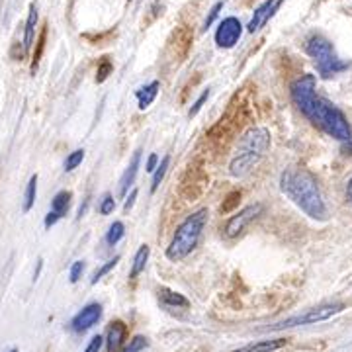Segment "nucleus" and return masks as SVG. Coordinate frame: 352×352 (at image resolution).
<instances>
[{"label": "nucleus", "instance_id": "nucleus-23", "mask_svg": "<svg viewBox=\"0 0 352 352\" xmlns=\"http://www.w3.org/2000/svg\"><path fill=\"white\" fill-rule=\"evenodd\" d=\"M241 201V190H233V192H229L227 194V198L223 200V204L219 206V212L221 214H229V212H233L237 206H239Z\"/></svg>", "mask_w": 352, "mask_h": 352}, {"label": "nucleus", "instance_id": "nucleus-4", "mask_svg": "<svg viewBox=\"0 0 352 352\" xmlns=\"http://www.w3.org/2000/svg\"><path fill=\"white\" fill-rule=\"evenodd\" d=\"M208 215H210L208 210H198L178 226L170 245L166 247V258L168 261L178 263V261L186 258L190 252L198 247L201 233H204L206 223H208Z\"/></svg>", "mask_w": 352, "mask_h": 352}, {"label": "nucleus", "instance_id": "nucleus-8", "mask_svg": "<svg viewBox=\"0 0 352 352\" xmlns=\"http://www.w3.org/2000/svg\"><path fill=\"white\" fill-rule=\"evenodd\" d=\"M241 36H243V24L239 22V18L229 16V18H223V22L215 32V43L221 50H231L239 43Z\"/></svg>", "mask_w": 352, "mask_h": 352}, {"label": "nucleus", "instance_id": "nucleus-3", "mask_svg": "<svg viewBox=\"0 0 352 352\" xmlns=\"http://www.w3.org/2000/svg\"><path fill=\"white\" fill-rule=\"evenodd\" d=\"M270 149V133L266 127H251L239 141L235 159L229 164V173L235 178H243L261 163L266 151Z\"/></svg>", "mask_w": 352, "mask_h": 352}, {"label": "nucleus", "instance_id": "nucleus-12", "mask_svg": "<svg viewBox=\"0 0 352 352\" xmlns=\"http://www.w3.org/2000/svg\"><path fill=\"white\" fill-rule=\"evenodd\" d=\"M139 163H141V151L133 153V157H131V161L127 164V168L124 170V175L120 178V198H126L129 188L133 186V182H135V176H138L139 170Z\"/></svg>", "mask_w": 352, "mask_h": 352}, {"label": "nucleus", "instance_id": "nucleus-22", "mask_svg": "<svg viewBox=\"0 0 352 352\" xmlns=\"http://www.w3.org/2000/svg\"><path fill=\"white\" fill-rule=\"evenodd\" d=\"M168 164H170V157H163V161H161V163H159V166L155 168V173H153L151 192H157V190H159L161 182H163L164 175H166V168H168Z\"/></svg>", "mask_w": 352, "mask_h": 352}, {"label": "nucleus", "instance_id": "nucleus-18", "mask_svg": "<svg viewBox=\"0 0 352 352\" xmlns=\"http://www.w3.org/2000/svg\"><path fill=\"white\" fill-rule=\"evenodd\" d=\"M147 261H149V247L147 245H141L139 251L135 252V256H133V263H131V270H129V278L131 280H135L145 270Z\"/></svg>", "mask_w": 352, "mask_h": 352}, {"label": "nucleus", "instance_id": "nucleus-13", "mask_svg": "<svg viewBox=\"0 0 352 352\" xmlns=\"http://www.w3.org/2000/svg\"><path fill=\"white\" fill-rule=\"evenodd\" d=\"M38 4L32 2L30 4V12H28V20H25V30H24V55L28 51L32 50L34 45V39H36V28H38Z\"/></svg>", "mask_w": 352, "mask_h": 352}, {"label": "nucleus", "instance_id": "nucleus-29", "mask_svg": "<svg viewBox=\"0 0 352 352\" xmlns=\"http://www.w3.org/2000/svg\"><path fill=\"white\" fill-rule=\"evenodd\" d=\"M221 10H223V2H221V0H219V2H215L214 6H212V10H210V14H208V18H206V20H204V28H201V30H204V32H206V30H208V28H210V25L214 24V22H215V18H217V16H219V12H221Z\"/></svg>", "mask_w": 352, "mask_h": 352}, {"label": "nucleus", "instance_id": "nucleus-10", "mask_svg": "<svg viewBox=\"0 0 352 352\" xmlns=\"http://www.w3.org/2000/svg\"><path fill=\"white\" fill-rule=\"evenodd\" d=\"M71 198H73V194L69 192V190H61V192H57L55 194V198L51 200V210L50 214L45 215V221H43V226L53 227L63 215H67L69 212V208H71Z\"/></svg>", "mask_w": 352, "mask_h": 352}, {"label": "nucleus", "instance_id": "nucleus-11", "mask_svg": "<svg viewBox=\"0 0 352 352\" xmlns=\"http://www.w3.org/2000/svg\"><path fill=\"white\" fill-rule=\"evenodd\" d=\"M282 2L284 0H264L263 4L254 10V14H252L251 22H249V25H247V32L249 34H254V32H258L263 25H266V22L276 14V10L282 6Z\"/></svg>", "mask_w": 352, "mask_h": 352}, {"label": "nucleus", "instance_id": "nucleus-5", "mask_svg": "<svg viewBox=\"0 0 352 352\" xmlns=\"http://www.w3.org/2000/svg\"><path fill=\"white\" fill-rule=\"evenodd\" d=\"M305 51L315 61L317 71H319V75L323 76V78H331V76L339 75V73L349 69V63L340 61L335 50H333V43L325 36H321V34H314V36L307 38Z\"/></svg>", "mask_w": 352, "mask_h": 352}, {"label": "nucleus", "instance_id": "nucleus-36", "mask_svg": "<svg viewBox=\"0 0 352 352\" xmlns=\"http://www.w3.org/2000/svg\"><path fill=\"white\" fill-rule=\"evenodd\" d=\"M346 198H349V201L352 204V178L349 180V184H346Z\"/></svg>", "mask_w": 352, "mask_h": 352}, {"label": "nucleus", "instance_id": "nucleus-26", "mask_svg": "<svg viewBox=\"0 0 352 352\" xmlns=\"http://www.w3.org/2000/svg\"><path fill=\"white\" fill-rule=\"evenodd\" d=\"M85 161V149H76V151L69 153V157H67V161H65V170L67 173H71V170H75L78 164Z\"/></svg>", "mask_w": 352, "mask_h": 352}, {"label": "nucleus", "instance_id": "nucleus-31", "mask_svg": "<svg viewBox=\"0 0 352 352\" xmlns=\"http://www.w3.org/2000/svg\"><path fill=\"white\" fill-rule=\"evenodd\" d=\"M208 98H210V88H208V90H204V92H201L200 98H198V100L192 104V108H190V112H188L190 118H194L196 113L200 112L201 108H204V104L208 102Z\"/></svg>", "mask_w": 352, "mask_h": 352}, {"label": "nucleus", "instance_id": "nucleus-35", "mask_svg": "<svg viewBox=\"0 0 352 352\" xmlns=\"http://www.w3.org/2000/svg\"><path fill=\"white\" fill-rule=\"evenodd\" d=\"M41 268H43V261L39 258V261H38V268H36V272H34V282H36V280H38V278H39V274H41Z\"/></svg>", "mask_w": 352, "mask_h": 352}, {"label": "nucleus", "instance_id": "nucleus-27", "mask_svg": "<svg viewBox=\"0 0 352 352\" xmlns=\"http://www.w3.org/2000/svg\"><path fill=\"white\" fill-rule=\"evenodd\" d=\"M116 210V200H113L112 194H104L102 196L100 204H98V212L102 215H110Z\"/></svg>", "mask_w": 352, "mask_h": 352}, {"label": "nucleus", "instance_id": "nucleus-25", "mask_svg": "<svg viewBox=\"0 0 352 352\" xmlns=\"http://www.w3.org/2000/svg\"><path fill=\"white\" fill-rule=\"evenodd\" d=\"M45 38H47V25H43V28H41V34H39V38H38V50L34 51L32 71H36V67H38L39 59H41V55H43V50H45Z\"/></svg>", "mask_w": 352, "mask_h": 352}, {"label": "nucleus", "instance_id": "nucleus-9", "mask_svg": "<svg viewBox=\"0 0 352 352\" xmlns=\"http://www.w3.org/2000/svg\"><path fill=\"white\" fill-rule=\"evenodd\" d=\"M102 317V305L100 303H88L87 307H82L71 321V329L75 333H85L88 329H92Z\"/></svg>", "mask_w": 352, "mask_h": 352}, {"label": "nucleus", "instance_id": "nucleus-1", "mask_svg": "<svg viewBox=\"0 0 352 352\" xmlns=\"http://www.w3.org/2000/svg\"><path fill=\"white\" fill-rule=\"evenodd\" d=\"M315 75H302L292 82L289 94L298 110L314 124L321 127L331 138L339 139L342 145L352 143V129L335 104L315 92Z\"/></svg>", "mask_w": 352, "mask_h": 352}, {"label": "nucleus", "instance_id": "nucleus-19", "mask_svg": "<svg viewBox=\"0 0 352 352\" xmlns=\"http://www.w3.org/2000/svg\"><path fill=\"white\" fill-rule=\"evenodd\" d=\"M36 196H38V175H34L30 178L28 186H25V194H24V212L28 214L34 204H36Z\"/></svg>", "mask_w": 352, "mask_h": 352}, {"label": "nucleus", "instance_id": "nucleus-6", "mask_svg": "<svg viewBox=\"0 0 352 352\" xmlns=\"http://www.w3.org/2000/svg\"><path fill=\"white\" fill-rule=\"evenodd\" d=\"M344 309V303H327V305H319L302 315H294L284 321H280L276 325L268 327L266 331H282V329L300 327V325H311V323H319V321H327L333 315L340 314Z\"/></svg>", "mask_w": 352, "mask_h": 352}, {"label": "nucleus", "instance_id": "nucleus-15", "mask_svg": "<svg viewBox=\"0 0 352 352\" xmlns=\"http://www.w3.org/2000/svg\"><path fill=\"white\" fill-rule=\"evenodd\" d=\"M159 88H161V82H159V80H153L147 87L139 88L138 92H135L139 110H145V108L151 106L153 102H155V98H157V94H159Z\"/></svg>", "mask_w": 352, "mask_h": 352}, {"label": "nucleus", "instance_id": "nucleus-17", "mask_svg": "<svg viewBox=\"0 0 352 352\" xmlns=\"http://www.w3.org/2000/svg\"><path fill=\"white\" fill-rule=\"evenodd\" d=\"M159 300H161L164 305H168V307H182V309H188L190 307V302L182 296V294L173 292V289L168 288L159 289Z\"/></svg>", "mask_w": 352, "mask_h": 352}, {"label": "nucleus", "instance_id": "nucleus-14", "mask_svg": "<svg viewBox=\"0 0 352 352\" xmlns=\"http://www.w3.org/2000/svg\"><path fill=\"white\" fill-rule=\"evenodd\" d=\"M124 339H126V325L122 321H113L108 329V337H106V352L120 351Z\"/></svg>", "mask_w": 352, "mask_h": 352}, {"label": "nucleus", "instance_id": "nucleus-33", "mask_svg": "<svg viewBox=\"0 0 352 352\" xmlns=\"http://www.w3.org/2000/svg\"><path fill=\"white\" fill-rule=\"evenodd\" d=\"M159 163H161V161H159V155L151 153L149 159H147V164H145V170H147V173H155V168L159 166Z\"/></svg>", "mask_w": 352, "mask_h": 352}, {"label": "nucleus", "instance_id": "nucleus-24", "mask_svg": "<svg viewBox=\"0 0 352 352\" xmlns=\"http://www.w3.org/2000/svg\"><path fill=\"white\" fill-rule=\"evenodd\" d=\"M113 65L108 57H102L100 63H98V69H96V82H104L108 76L112 75Z\"/></svg>", "mask_w": 352, "mask_h": 352}, {"label": "nucleus", "instance_id": "nucleus-7", "mask_svg": "<svg viewBox=\"0 0 352 352\" xmlns=\"http://www.w3.org/2000/svg\"><path fill=\"white\" fill-rule=\"evenodd\" d=\"M263 204H251V206H247V208H243L239 214L231 215L229 217V221L226 223V229H223V233H226L227 239H235V237H239L241 233L245 231V227L251 226L252 221L258 217V215L263 214Z\"/></svg>", "mask_w": 352, "mask_h": 352}, {"label": "nucleus", "instance_id": "nucleus-16", "mask_svg": "<svg viewBox=\"0 0 352 352\" xmlns=\"http://www.w3.org/2000/svg\"><path fill=\"white\" fill-rule=\"evenodd\" d=\"M286 339H274V340H258V342H251L247 346H243L235 352H274L282 346H286Z\"/></svg>", "mask_w": 352, "mask_h": 352}, {"label": "nucleus", "instance_id": "nucleus-34", "mask_svg": "<svg viewBox=\"0 0 352 352\" xmlns=\"http://www.w3.org/2000/svg\"><path fill=\"white\" fill-rule=\"evenodd\" d=\"M138 194H139V192L135 188L129 192V196H127L126 204H124V212H129V210L133 208V204H135V200H138Z\"/></svg>", "mask_w": 352, "mask_h": 352}, {"label": "nucleus", "instance_id": "nucleus-37", "mask_svg": "<svg viewBox=\"0 0 352 352\" xmlns=\"http://www.w3.org/2000/svg\"><path fill=\"white\" fill-rule=\"evenodd\" d=\"M10 352H18V351H16V349H12V351H10Z\"/></svg>", "mask_w": 352, "mask_h": 352}, {"label": "nucleus", "instance_id": "nucleus-2", "mask_svg": "<svg viewBox=\"0 0 352 352\" xmlns=\"http://www.w3.org/2000/svg\"><path fill=\"white\" fill-rule=\"evenodd\" d=\"M280 190L302 210L303 214L309 215L311 219H317V221H327V206H325L323 194H321L319 184L311 173H307L305 168H298V166L286 168L280 176Z\"/></svg>", "mask_w": 352, "mask_h": 352}, {"label": "nucleus", "instance_id": "nucleus-30", "mask_svg": "<svg viewBox=\"0 0 352 352\" xmlns=\"http://www.w3.org/2000/svg\"><path fill=\"white\" fill-rule=\"evenodd\" d=\"M145 346H147V339H145V337H141V335H138V337H133V339L129 340V344H127L126 349H124L122 352H141Z\"/></svg>", "mask_w": 352, "mask_h": 352}, {"label": "nucleus", "instance_id": "nucleus-28", "mask_svg": "<svg viewBox=\"0 0 352 352\" xmlns=\"http://www.w3.org/2000/svg\"><path fill=\"white\" fill-rule=\"evenodd\" d=\"M82 272H85V261H75V263L71 264V268H69L71 284H76L80 280V276H82Z\"/></svg>", "mask_w": 352, "mask_h": 352}, {"label": "nucleus", "instance_id": "nucleus-21", "mask_svg": "<svg viewBox=\"0 0 352 352\" xmlns=\"http://www.w3.org/2000/svg\"><path fill=\"white\" fill-rule=\"evenodd\" d=\"M120 258H122V256H113V258H110L108 263L102 264L100 268H96V270L92 272V276H90V284H92V286H94V284H98V280H102V276H106L110 270H113V268L118 266Z\"/></svg>", "mask_w": 352, "mask_h": 352}, {"label": "nucleus", "instance_id": "nucleus-20", "mask_svg": "<svg viewBox=\"0 0 352 352\" xmlns=\"http://www.w3.org/2000/svg\"><path fill=\"white\" fill-rule=\"evenodd\" d=\"M124 235H126V226L122 223V221H113L112 226L108 227V233H106V243L108 245H118L120 241L124 239Z\"/></svg>", "mask_w": 352, "mask_h": 352}, {"label": "nucleus", "instance_id": "nucleus-32", "mask_svg": "<svg viewBox=\"0 0 352 352\" xmlns=\"http://www.w3.org/2000/svg\"><path fill=\"white\" fill-rule=\"evenodd\" d=\"M102 344H104V339H102L100 335H94L90 342H88V346L85 349V352H100Z\"/></svg>", "mask_w": 352, "mask_h": 352}, {"label": "nucleus", "instance_id": "nucleus-38", "mask_svg": "<svg viewBox=\"0 0 352 352\" xmlns=\"http://www.w3.org/2000/svg\"><path fill=\"white\" fill-rule=\"evenodd\" d=\"M127 2H131V0H127Z\"/></svg>", "mask_w": 352, "mask_h": 352}]
</instances>
